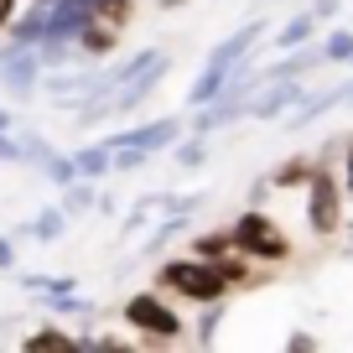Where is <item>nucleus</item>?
Masks as SVG:
<instances>
[{"label": "nucleus", "instance_id": "obj_1", "mask_svg": "<svg viewBox=\"0 0 353 353\" xmlns=\"http://www.w3.org/2000/svg\"><path fill=\"white\" fill-rule=\"evenodd\" d=\"M265 32H270L265 21H250V26H239L234 37H223V42L213 47V52H208V63H203V73L192 78V88H188V104H192V110H198V104H208L213 94H219V88H223V78H229L234 68H239L244 57L254 52V42H260Z\"/></svg>", "mask_w": 353, "mask_h": 353}, {"label": "nucleus", "instance_id": "obj_2", "mask_svg": "<svg viewBox=\"0 0 353 353\" xmlns=\"http://www.w3.org/2000/svg\"><path fill=\"white\" fill-rule=\"evenodd\" d=\"M156 281H161L172 296H188V301H219V296H229V281L213 270V260H198V254L166 260L161 270H156Z\"/></svg>", "mask_w": 353, "mask_h": 353}, {"label": "nucleus", "instance_id": "obj_3", "mask_svg": "<svg viewBox=\"0 0 353 353\" xmlns=\"http://www.w3.org/2000/svg\"><path fill=\"white\" fill-rule=\"evenodd\" d=\"M229 234H234V250H239V254H254V260H286V254H291V239H286L270 219H265L260 208L239 213Z\"/></svg>", "mask_w": 353, "mask_h": 353}, {"label": "nucleus", "instance_id": "obj_4", "mask_svg": "<svg viewBox=\"0 0 353 353\" xmlns=\"http://www.w3.org/2000/svg\"><path fill=\"white\" fill-rule=\"evenodd\" d=\"M307 223L317 234H338L343 229V188L322 161L312 166V176H307Z\"/></svg>", "mask_w": 353, "mask_h": 353}, {"label": "nucleus", "instance_id": "obj_5", "mask_svg": "<svg viewBox=\"0 0 353 353\" xmlns=\"http://www.w3.org/2000/svg\"><path fill=\"white\" fill-rule=\"evenodd\" d=\"M125 322H130L135 332H145V338H161V343L182 338V317H176L161 296H151V291H141V296L125 301Z\"/></svg>", "mask_w": 353, "mask_h": 353}, {"label": "nucleus", "instance_id": "obj_6", "mask_svg": "<svg viewBox=\"0 0 353 353\" xmlns=\"http://www.w3.org/2000/svg\"><path fill=\"white\" fill-rule=\"evenodd\" d=\"M42 57H37V47H6L0 52V83H6V94H16V99H26V94H37V83H42Z\"/></svg>", "mask_w": 353, "mask_h": 353}, {"label": "nucleus", "instance_id": "obj_7", "mask_svg": "<svg viewBox=\"0 0 353 353\" xmlns=\"http://www.w3.org/2000/svg\"><path fill=\"white\" fill-rule=\"evenodd\" d=\"M296 99H301L296 78H260L254 94L244 99V114H250V120H276V114H286Z\"/></svg>", "mask_w": 353, "mask_h": 353}, {"label": "nucleus", "instance_id": "obj_8", "mask_svg": "<svg viewBox=\"0 0 353 353\" xmlns=\"http://www.w3.org/2000/svg\"><path fill=\"white\" fill-rule=\"evenodd\" d=\"M176 135H182V120H151V125H135V130H125V135H110V151L114 145H135V151H166V145L176 141Z\"/></svg>", "mask_w": 353, "mask_h": 353}, {"label": "nucleus", "instance_id": "obj_9", "mask_svg": "<svg viewBox=\"0 0 353 353\" xmlns=\"http://www.w3.org/2000/svg\"><path fill=\"white\" fill-rule=\"evenodd\" d=\"M114 42H120V26L99 21V16H94V21H88L83 32L73 37V47H83L88 57H104V52H114Z\"/></svg>", "mask_w": 353, "mask_h": 353}, {"label": "nucleus", "instance_id": "obj_10", "mask_svg": "<svg viewBox=\"0 0 353 353\" xmlns=\"http://www.w3.org/2000/svg\"><path fill=\"white\" fill-rule=\"evenodd\" d=\"M312 37H317V16H312V11H296V16L276 32V52H291V47L312 42Z\"/></svg>", "mask_w": 353, "mask_h": 353}, {"label": "nucleus", "instance_id": "obj_11", "mask_svg": "<svg viewBox=\"0 0 353 353\" xmlns=\"http://www.w3.org/2000/svg\"><path fill=\"white\" fill-rule=\"evenodd\" d=\"M94 203H99V192H94V176H73V182H63V203H57V208H63L68 219H73V213H88Z\"/></svg>", "mask_w": 353, "mask_h": 353}, {"label": "nucleus", "instance_id": "obj_12", "mask_svg": "<svg viewBox=\"0 0 353 353\" xmlns=\"http://www.w3.org/2000/svg\"><path fill=\"white\" fill-rule=\"evenodd\" d=\"M26 234H32V239H42V244H57L68 234V213L63 208H47V213H37L32 223H26Z\"/></svg>", "mask_w": 353, "mask_h": 353}, {"label": "nucleus", "instance_id": "obj_13", "mask_svg": "<svg viewBox=\"0 0 353 353\" xmlns=\"http://www.w3.org/2000/svg\"><path fill=\"white\" fill-rule=\"evenodd\" d=\"M219 322H223V296L219 301H203V317H198L192 343H198V348H213V343H219Z\"/></svg>", "mask_w": 353, "mask_h": 353}, {"label": "nucleus", "instance_id": "obj_14", "mask_svg": "<svg viewBox=\"0 0 353 353\" xmlns=\"http://www.w3.org/2000/svg\"><path fill=\"white\" fill-rule=\"evenodd\" d=\"M26 348H32V353H47V348L68 353V348H78V338L63 332V327H42V332H26Z\"/></svg>", "mask_w": 353, "mask_h": 353}, {"label": "nucleus", "instance_id": "obj_15", "mask_svg": "<svg viewBox=\"0 0 353 353\" xmlns=\"http://www.w3.org/2000/svg\"><path fill=\"white\" fill-rule=\"evenodd\" d=\"M229 250H234V234L229 229H208V234L192 239V254H198V260H219V254H229Z\"/></svg>", "mask_w": 353, "mask_h": 353}, {"label": "nucleus", "instance_id": "obj_16", "mask_svg": "<svg viewBox=\"0 0 353 353\" xmlns=\"http://www.w3.org/2000/svg\"><path fill=\"white\" fill-rule=\"evenodd\" d=\"M73 166H78V176H104L110 172V145H83V151L73 156Z\"/></svg>", "mask_w": 353, "mask_h": 353}, {"label": "nucleus", "instance_id": "obj_17", "mask_svg": "<svg viewBox=\"0 0 353 353\" xmlns=\"http://www.w3.org/2000/svg\"><path fill=\"white\" fill-rule=\"evenodd\" d=\"M172 161H176V166H188V172H192V166H203V161H208V151H203V135H192V141H188V135H176V141H172Z\"/></svg>", "mask_w": 353, "mask_h": 353}, {"label": "nucleus", "instance_id": "obj_18", "mask_svg": "<svg viewBox=\"0 0 353 353\" xmlns=\"http://www.w3.org/2000/svg\"><path fill=\"white\" fill-rule=\"evenodd\" d=\"M213 270H219V276L229 281V291H234V286H244V281H254V276H250V265H244V254H239V250L219 254V260H213Z\"/></svg>", "mask_w": 353, "mask_h": 353}, {"label": "nucleus", "instance_id": "obj_19", "mask_svg": "<svg viewBox=\"0 0 353 353\" xmlns=\"http://www.w3.org/2000/svg\"><path fill=\"white\" fill-rule=\"evenodd\" d=\"M16 141H21V161H26V166H37V172H42V166H47V161H52V156H57V151H52V145H47V141H42V135H37V130L16 135Z\"/></svg>", "mask_w": 353, "mask_h": 353}, {"label": "nucleus", "instance_id": "obj_20", "mask_svg": "<svg viewBox=\"0 0 353 353\" xmlns=\"http://www.w3.org/2000/svg\"><path fill=\"white\" fill-rule=\"evenodd\" d=\"M348 57H353V26L327 32V42H322V63H348Z\"/></svg>", "mask_w": 353, "mask_h": 353}, {"label": "nucleus", "instance_id": "obj_21", "mask_svg": "<svg viewBox=\"0 0 353 353\" xmlns=\"http://www.w3.org/2000/svg\"><path fill=\"white\" fill-rule=\"evenodd\" d=\"M312 166H317V156H301V161L281 166V172H276V188H291V182H307V176H312Z\"/></svg>", "mask_w": 353, "mask_h": 353}, {"label": "nucleus", "instance_id": "obj_22", "mask_svg": "<svg viewBox=\"0 0 353 353\" xmlns=\"http://www.w3.org/2000/svg\"><path fill=\"white\" fill-rule=\"evenodd\" d=\"M42 176L63 188V182H73V176H78V166H73V156H52V161L42 166Z\"/></svg>", "mask_w": 353, "mask_h": 353}, {"label": "nucleus", "instance_id": "obj_23", "mask_svg": "<svg viewBox=\"0 0 353 353\" xmlns=\"http://www.w3.org/2000/svg\"><path fill=\"white\" fill-rule=\"evenodd\" d=\"M0 161H21V141L11 130H0Z\"/></svg>", "mask_w": 353, "mask_h": 353}, {"label": "nucleus", "instance_id": "obj_24", "mask_svg": "<svg viewBox=\"0 0 353 353\" xmlns=\"http://www.w3.org/2000/svg\"><path fill=\"white\" fill-rule=\"evenodd\" d=\"M338 6H343V0H312L307 11L317 16V21H332V16H338Z\"/></svg>", "mask_w": 353, "mask_h": 353}, {"label": "nucleus", "instance_id": "obj_25", "mask_svg": "<svg viewBox=\"0 0 353 353\" xmlns=\"http://www.w3.org/2000/svg\"><path fill=\"white\" fill-rule=\"evenodd\" d=\"M286 348H291V353H312V348H317V338H312V332H291Z\"/></svg>", "mask_w": 353, "mask_h": 353}, {"label": "nucleus", "instance_id": "obj_26", "mask_svg": "<svg viewBox=\"0 0 353 353\" xmlns=\"http://www.w3.org/2000/svg\"><path fill=\"white\" fill-rule=\"evenodd\" d=\"M11 265H16V244L0 234V270H11Z\"/></svg>", "mask_w": 353, "mask_h": 353}, {"label": "nucleus", "instance_id": "obj_27", "mask_svg": "<svg viewBox=\"0 0 353 353\" xmlns=\"http://www.w3.org/2000/svg\"><path fill=\"white\" fill-rule=\"evenodd\" d=\"M343 192L353 198V151H348V166H343Z\"/></svg>", "mask_w": 353, "mask_h": 353}, {"label": "nucleus", "instance_id": "obj_28", "mask_svg": "<svg viewBox=\"0 0 353 353\" xmlns=\"http://www.w3.org/2000/svg\"><path fill=\"white\" fill-rule=\"evenodd\" d=\"M11 11H16V0H0V26L11 21Z\"/></svg>", "mask_w": 353, "mask_h": 353}, {"label": "nucleus", "instance_id": "obj_29", "mask_svg": "<svg viewBox=\"0 0 353 353\" xmlns=\"http://www.w3.org/2000/svg\"><path fill=\"white\" fill-rule=\"evenodd\" d=\"M343 104H353V83H343Z\"/></svg>", "mask_w": 353, "mask_h": 353}, {"label": "nucleus", "instance_id": "obj_30", "mask_svg": "<svg viewBox=\"0 0 353 353\" xmlns=\"http://www.w3.org/2000/svg\"><path fill=\"white\" fill-rule=\"evenodd\" d=\"M0 130H11V114H6V110H0Z\"/></svg>", "mask_w": 353, "mask_h": 353}, {"label": "nucleus", "instance_id": "obj_31", "mask_svg": "<svg viewBox=\"0 0 353 353\" xmlns=\"http://www.w3.org/2000/svg\"><path fill=\"white\" fill-rule=\"evenodd\" d=\"M161 6H182V0H161Z\"/></svg>", "mask_w": 353, "mask_h": 353}]
</instances>
